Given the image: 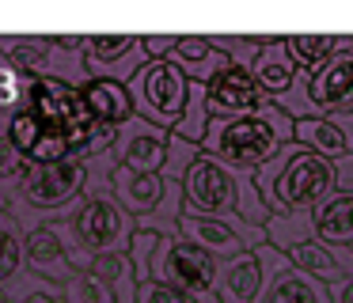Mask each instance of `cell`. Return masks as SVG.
Wrapping results in <instances>:
<instances>
[{
	"instance_id": "cell-1",
	"label": "cell",
	"mask_w": 353,
	"mask_h": 303,
	"mask_svg": "<svg viewBox=\"0 0 353 303\" xmlns=\"http://www.w3.org/2000/svg\"><path fill=\"white\" fill-rule=\"evenodd\" d=\"M296 140V121L274 103L259 114H243V118H213L205 133V152L221 159L224 167L236 171H254L266 159L277 156V148Z\"/></svg>"
},
{
	"instance_id": "cell-2",
	"label": "cell",
	"mask_w": 353,
	"mask_h": 303,
	"mask_svg": "<svg viewBox=\"0 0 353 303\" xmlns=\"http://www.w3.org/2000/svg\"><path fill=\"white\" fill-rule=\"evenodd\" d=\"M254 186H259L270 212L323 205L334 189V163L292 140L285 148H277L274 159L254 167Z\"/></svg>"
},
{
	"instance_id": "cell-3",
	"label": "cell",
	"mask_w": 353,
	"mask_h": 303,
	"mask_svg": "<svg viewBox=\"0 0 353 303\" xmlns=\"http://www.w3.org/2000/svg\"><path fill=\"white\" fill-rule=\"evenodd\" d=\"M274 106L285 110L292 121L353 114V38H345V45L315 76L296 72V83L285 95H277Z\"/></svg>"
},
{
	"instance_id": "cell-4",
	"label": "cell",
	"mask_w": 353,
	"mask_h": 303,
	"mask_svg": "<svg viewBox=\"0 0 353 303\" xmlns=\"http://www.w3.org/2000/svg\"><path fill=\"white\" fill-rule=\"evenodd\" d=\"M125 87H130L137 118L152 121V125L168 129V133L175 129V121L183 118L186 95H190L186 72L179 65H171V61H148Z\"/></svg>"
},
{
	"instance_id": "cell-5",
	"label": "cell",
	"mask_w": 353,
	"mask_h": 303,
	"mask_svg": "<svg viewBox=\"0 0 353 303\" xmlns=\"http://www.w3.org/2000/svg\"><path fill=\"white\" fill-rule=\"evenodd\" d=\"M27 110L42 121V125L57 129V133L69 136L72 152H80L92 136L95 121L84 106V95H80L72 83L65 80H50V76H34L31 91H27Z\"/></svg>"
},
{
	"instance_id": "cell-6",
	"label": "cell",
	"mask_w": 353,
	"mask_h": 303,
	"mask_svg": "<svg viewBox=\"0 0 353 303\" xmlns=\"http://www.w3.org/2000/svg\"><path fill=\"white\" fill-rule=\"evenodd\" d=\"M183 197H186L183 212H190V216H209V220L236 216V205H239L236 171L213 156H201L183 178Z\"/></svg>"
},
{
	"instance_id": "cell-7",
	"label": "cell",
	"mask_w": 353,
	"mask_h": 303,
	"mask_svg": "<svg viewBox=\"0 0 353 303\" xmlns=\"http://www.w3.org/2000/svg\"><path fill=\"white\" fill-rule=\"evenodd\" d=\"M152 280L183 288V292L205 300L213 280H216V262L201 247H194V242H186V239H175V242L160 239V250H156V258H152Z\"/></svg>"
},
{
	"instance_id": "cell-8",
	"label": "cell",
	"mask_w": 353,
	"mask_h": 303,
	"mask_svg": "<svg viewBox=\"0 0 353 303\" xmlns=\"http://www.w3.org/2000/svg\"><path fill=\"white\" fill-rule=\"evenodd\" d=\"M72 231L80 235L88 254L103 258V254H125L130 250V212L110 197H88L84 209L72 220Z\"/></svg>"
},
{
	"instance_id": "cell-9",
	"label": "cell",
	"mask_w": 353,
	"mask_h": 303,
	"mask_svg": "<svg viewBox=\"0 0 353 303\" xmlns=\"http://www.w3.org/2000/svg\"><path fill=\"white\" fill-rule=\"evenodd\" d=\"M84 57L92 80H114V83H130L152 61L145 53L141 34H88Z\"/></svg>"
},
{
	"instance_id": "cell-10",
	"label": "cell",
	"mask_w": 353,
	"mask_h": 303,
	"mask_svg": "<svg viewBox=\"0 0 353 303\" xmlns=\"http://www.w3.org/2000/svg\"><path fill=\"white\" fill-rule=\"evenodd\" d=\"M88 167L80 159H65V163H50V167H31L23 174V201L39 205V209H61L69 205L80 189L88 186Z\"/></svg>"
},
{
	"instance_id": "cell-11",
	"label": "cell",
	"mask_w": 353,
	"mask_h": 303,
	"mask_svg": "<svg viewBox=\"0 0 353 303\" xmlns=\"http://www.w3.org/2000/svg\"><path fill=\"white\" fill-rule=\"evenodd\" d=\"M205 95H209V118H243V114H259L274 103L254 83V76L236 65H228L221 76H213L205 83Z\"/></svg>"
},
{
	"instance_id": "cell-12",
	"label": "cell",
	"mask_w": 353,
	"mask_h": 303,
	"mask_svg": "<svg viewBox=\"0 0 353 303\" xmlns=\"http://www.w3.org/2000/svg\"><path fill=\"white\" fill-rule=\"evenodd\" d=\"M8 140H12V148H16L23 159H31L34 167H50V163H65V159H72L69 136L57 133V129H50V125H42L27 106H19V110L12 114Z\"/></svg>"
},
{
	"instance_id": "cell-13",
	"label": "cell",
	"mask_w": 353,
	"mask_h": 303,
	"mask_svg": "<svg viewBox=\"0 0 353 303\" xmlns=\"http://www.w3.org/2000/svg\"><path fill=\"white\" fill-rule=\"evenodd\" d=\"M171 133L145 118H133L118 129V167H130L137 174H160L168 159Z\"/></svg>"
},
{
	"instance_id": "cell-14",
	"label": "cell",
	"mask_w": 353,
	"mask_h": 303,
	"mask_svg": "<svg viewBox=\"0 0 353 303\" xmlns=\"http://www.w3.org/2000/svg\"><path fill=\"white\" fill-rule=\"evenodd\" d=\"M296 144L319 152L330 163L353 156V114H327V118L296 121Z\"/></svg>"
},
{
	"instance_id": "cell-15",
	"label": "cell",
	"mask_w": 353,
	"mask_h": 303,
	"mask_svg": "<svg viewBox=\"0 0 353 303\" xmlns=\"http://www.w3.org/2000/svg\"><path fill=\"white\" fill-rule=\"evenodd\" d=\"M179 235H183L186 242H194V247H201L209 258H224V262H228V258L247 254V239L228 224V220H209V216H190V212H183V216H179Z\"/></svg>"
},
{
	"instance_id": "cell-16",
	"label": "cell",
	"mask_w": 353,
	"mask_h": 303,
	"mask_svg": "<svg viewBox=\"0 0 353 303\" xmlns=\"http://www.w3.org/2000/svg\"><path fill=\"white\" fill-rule=\"evenodd\" d=\"M23 258L39 277L57 280V284H69L80 273L77 265H72V254L65 250L57 227H39V231H31V239H27V247H23Z\"/></svg>"
},
{
	"instance_id": "cell-17",
	"label": "cell",
	"mask_w": 353,
	"mask_h": 303,
	"mask_svg": "<svg viewBox=\"0 0 353 303\" xmlns=\"http://www.w3.org/2000/svg\"><path fill=\"white\" fill-rule=\"evenodd\" d=\"M110 189H114V201L137 220L152 216L163 201V178L160 174H137V171H130V167H110Z\"/></svg>"
},
{
	"instance_id": "cell-18",
	"label": "cell",
	"mask_w": 353,
	"mask_h": 303,
	"mask_svg": "<svg viewBox=\"0 0 353 303\" xmlns=\"http://www.w3.org/2000/svg\"><path fill=\"white\" fill-rule=\"evenodd\" d=\"M80 95H84V106H88V114H92L95 125L122 129L125 121L137 118V110H133V98H130V87H125V83H114V80H88Z\"/></svg>"
},
{
	"instance_id": "cell-19",
	"label": "cell",
	"mask_w": 353,
	"mask_h": 303,
	"mask_svg": "<svg viewBox=\"0 0 353 303\" xmlns=\"http://www.w3.org/2000/svg\"><path fill=\"white\" fill-rule=\"evenodd\" d=\"M259 288H262L259 254H239V258H228L224 265H216V280H213L216 303H254Z\"/></svg>"
},
{
	"instance_id": "cell-20",
	"label": "cell",
	"mask_w": 353,
	"mask_h": 303,
	"mask_svg": "<svg viewBox=\"0 0 353 303\" xmlns=\"http://www.w3.org/2000/svg\"><path fill=\"white\" fill-rule=\"evenodd\" d=\"M168 61L183 68L190 83H209L213 76H221L224 68L232 65L224 53H216L213 45H209V34H179V45Z\"/></svg>"
},
{
	"instance_id": "cell-21",
	"label": "cell",
	"mask_w": 353,
	"mask_h": 303,
	"mask_svg": "<svg viewBox=\"0 0 353 303\" xmlns=\"http://www.w3.org/2000/svg\"><path fill=\"white\" fill-rule=\"evenodd\" d=\"M247 72L254 76V83H259V87L266 91L270 98L285 95V91L296 83V65H292L289 50H285V38L270 42L266 50H262L259 57L251 61V68H247Z\"/></svg>"
},
{
	"instance_id": "cell-22",
	"label": "cell",
	"mask_w": 353,
	"mask_h": 303,
	"mask_svg": "<svg viewBox=\"0 0 353 303\" xmlns=\"http://www.w3.org/2000/svg\"><path fill=\"white\" fill-rule=\"evenodd\" d=\"M315 235L330 247H353V194H334L312 209Z\"/></svg>"
},
{
	"instance_id": "cell-23",
	"label": "cell",
	"mask_w": 353,
	"mask_h": 303,
	"mask_svg": "<svg viewBox=\"0 0 353 303\" xmlns=\"http://www.w3.org/2000/svg\"><path fill=\"white\" fill-rule=\"evenodd\" d=\"M262 303H330L319 280L307 277L304 269H277L270 273V284Z\"/></svg>"
},
{
	"instance_id": "cell-24",
	"label": "cell",
	"mask_w": 353,
	"mask_h": 303,
	"mask_svg": "<svg viewBox=\"0 0 353 303\" xmlns=\"http://www.w3.org/2000/svg\"><path fill=\"white\" fill-rule=\"evenodd\" d=\"M342 45H345V38H338V34H289L285 38V50H289L296 72H307V76L319 72Z\"/></svg>"
},
{
	"instance_id": "cell-25",
	"label": "cell",
	"mask_w": 353,
	"mask_h": 303,
	"mask_svg": "<svg viewBox=\"0 0 353 303\" xmlns=\"http://www.w3.org/2000/svg\"><path fill=\"white\" fill-rule=\"evenodd\" d=\"M88 269L103 280V284L114 292V303H137V273H133V262L130 254H103V258H92Z\"/></svg>"
},
{
	"instance_id": "cell-26",
	"label": "cell",
	"mask_w": 353,
	"mask_h": 303,
	"mask_svg": "<svg viewBox=\"0 0 353 303\" xmlns=\"http://www.w3.org/2000/svg\"><path fill=\"white\" fill-rule=\"evenodd\" d=\"M289 262L296 265V269H304L307 277H315V280H342V273H345V265L338 262V254H334V247L330 242H323V239H307V242H300V247H292L289 250Z\"/></svg>"
},
{
	"instance_id": "cell-27",
	"label": "cell",
	"mask_w": 353,
	"mask_h": 303,
	"mask_svg": "<svg viewBox=\"0 0 353 303\" xmlns=\"http://www.w3.org/2000/svg\"><path fill=\"white\" fill-rule=\"evenodd\" d=\"M209 95H205V83H190V95H186V106H183V118L175 121L171 133L186 144H201L209 133Z\"/></svg>"
},
{
	"instance_id": "cell-28",
	"label": "cell",
	"mask_w": 353,
	"mask_h": 303,
	"mask_svg": "<svg viewBox=\"0 0 353 303\" xmlns=\"http://www.w3.org/2000/svg\"><path fill=\"white\" fill-rule=\"evenodd\" d=\"M65 295H69V303H114V292H110L92 269L77 273V277L65 284Z\"/></svg>"
},
{
	"instance_id": "cell-29",
	"label": "cell",
	"mask_w": 353,
	"mask_h": 303,
	"mask_svg": "<svg viewBox=\"0 0 353 303\" xmlns=\"http://www.w3.org/2000/svg\"><path fill=\"white\" fill-rule=\"evenodd\" d=\"M23 247H27V242L19 239L16 220L0 216V284H4V280L19 269V250H23Z\"/></svg>"
},
{
	"instance_id": "cell-30",
	"label": "cell",
	"mask_w": 353,
	"mask_h": 303,
	"mask_svg": "<svg viewBox=\"0 0 353 303\" xmlns=\"http://www.w3.org/2000/svg\"><path fill=\"white\" fill-rule=\"evenodd\" d=\"M137 303H201V300H198V295H190V292H183V288H171V284H160V280H148V284H141Z\"/></svg>"
},
{
	"instance_id": "cell-31",
	"label": "cell",
	"mask_w": 353,
	"mask_h": 303,
	"mask_svg": "<svg viewBox=\"0 0 353 303\" xmlns=\"http://www.w3.org/2000/svg\"><path fill=\"white\" fill-rule=\"evenodd\" d=\"M334 189L338 194H353V156L334 159Z\"/></svg>"
},
{
	"instance_id": "cell-32",
	"label": "cell",
	"mask_w": 353,
	"mask_h": 303,
	"mask_svg": "<svg viewBox=\"0 0 353 303\" xmlns=\"http://www.w3.org/2000/svg\"><path fill=\"white\" fill-rule=\"evenodd\" d=\"M330 303H353V277H342L330 284Z\"/></svg>"
},
{
	"instance_id": "cell-33",
	"label": "cell",
	"mask_w": 353,
	"mask_h": 303,
	"mask_svg": "<svg viewBox=\"0 0 353 303\" xmlns=\"http://www.w3.org/2000/svg\"><path fill=\"white\" fill-rule=\"evenodd\" d=\"M27 303H61V300H50V295H31Z\"/></svg>"
},
{
	"instance_id": "cell-34",
	"label": "cell",
	"mask_w": 353,
	"mask_h": 303,
	"mask_svg": "<svg viewBox=\"0 0 353 303\" xmlns=\"http://www.w3.org/2000/svg\"><path fill=\"white\" fill-rule=\"evenodd\" d=\"M350 250H353V247H350Z\"/></svg>"
}]
</instances>
